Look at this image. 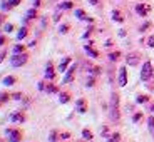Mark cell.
Returning a JSON list of instances; mask_svg holds the SVG:
<instances>
[{
	"mask_svg": "<svg viewBox=\"0 0 154 142\" xmlns=\"http://www.w3.org/2000/svg\"><path fill=\"white\" fill-rule=\"evenodd\" d=\"M141 119H143V112H137V114L132 115V120H134V122H139Z\"/></svg>",
	"mask_w": 154,
	"mask_h": 142,
	"instance_id": "32",
	"label": "cell"
},
{
	"mask_svg": "<svg viewBox=\"0 0 154 142\" xmlns=\"http://www.w3.org/2000/svg\"><path fill=\"white\" fill-rule=\"evenodd\" d=\"M127 62V65H137V62H139V55L137 54H129L126 59Z\"/></svg>",
	"mask_w": 154,
	"mask_h": 142,
	"instance_id": "12",
	"label": "cell"
},
{
	"mask_svg": "<svg viewBox=\"0 0 154 142\" xmlns=\"http://www.w3.org/2000/svg\"><path fill=\"white\" fill-rule=\"evenodd\" d=\"M146 29H149V22H146V23L143 25V27H141V32H143V30H146Z\"/></svg>",
	"mask_w": 154,
	"mask_h": 142,
	"instance_id": "45",
	"label": "cell"
},
{
	"mask_svg": "<svg viewBox=\"0 0 154 142\" xmlns=\"http://www.w3.org/2000/svg\"><path fill=\"white\" fill-rule=\"evenodd\" d=\"M89 4H92V5H99V0H89Z\"/></svg>",
	"mask_w": 154,
	"mask_h": 142,
	"instance_id": "46",
	"label": "cell"
},
{
	"mask_svg": "<svg viewBox=\"0 0 154 142\" xmlns=\"http://www.w3.org/2000/svg\"><path fill=\"white\" fill-rule=\"evenodd\" d=\"M151 77H152V64L151 62H144L143 70H141V79L143 80H149Z\"/></svg>",
	"mask_w": 154,
	"mask_h": 142,
	"instance_id": "4",
	"label": "cell"
},
{
	"mask_svg": "<svg viewBox=\"0 0 154 142\" xmlns=\"http://www.w3.org/2000/svg\"><path fill=\"white\" fill-rule=\"evenodd\" d=\"M59 102H60V104H69L70 102V94L69 92H60L59 94Z\"/></svg>",
	"mask_w": 154,
	"mask_h": 142,
	"instance_id": "13",
	"label": "cell"
},
{
	"mask_svg": "<svg viewBox=\"0 0 154 142\" xmlns=\"http://www.w3.org/2000/svg\"><path fill=\"white\" fill-rule=\"evenodd\" d=\"M4 20H5V17L2 15V14H0V25H2V23H4Z\"/></svg>",
	"mask_w": 154,
	"mask_h": 142,
	"instance_id": "47",
	"label": "cell"
},
{
	"mask_svg": "<svg viewBox=\"0 0 154 142\" xmlns=\"http://www.w3.org/2000/svg\"><path fill=\"white\" fill-rule=\"evenodd\" d=\"M10 120H12V122H15V124H23L25 120H27V115L23 114L22 110L12 112V115H10Z\"/></svg>",
	"mask_w": 154,
	"mask_h": 142,
	"instance_id": "5",
	"label": "cell"
},
{
	"mask_svg": "<svg viewBox=\"0 0 154 142\" xmlns=\"http://www.w3.org/2000/svg\"><path fill=\"white\" fill-rule=\"evenodd\" d=\"M119 85L121 87H124V85H127V70H126V67H121L119 69Z\"/></svg>",
	"mask_w": 154,
	"mask_h": 142,
	"instance_id": "10",
	"label": "cell"
},
{
	"mask_svg": "<svg viewBox=\"0 0 154 142\" xmlns=\"http://www.w3.org/2000/svg\"><path fill=\"white\" fill-rule=\"evenodd\" d=\"M70 62H72V59H70V57H64V59H62V62L59 64V72H67Z\"/></svg>",
	"mask_w": 154,
	"mask_h": 142,
	"instance_id": "11",
	"label": "cell"
},
{
	"mask_svg": "<svg viewBox=\"0 0 154 142\" xmlns=\"http://www.w3.org/2000/svg\"><path fill=\"white\" fill-rule=\"evenodd\" d=\"M151 112H152V114H154V104L151 105Z\"/></svg>",
	"mask_w": 154,
	"mask_h": 142,
	"instance_id": "48",
	"label": "cell"
},
{
	"mask_svg": "<svg viewBox=\"0 0 154 142\" xmlns=\"http://www.w3.org/2000/svg\"><path fill=\"white\" fill-rule=\"evenodd\" d=\"M119 139H121V134L119 132H114V134L107 139V142H119Z\"/></svg>",
	"mask_w": 154,
	"mask_h": 142,
	"instance_id": "26",
	"label": "cell"
},
{
	"mask_svg": "<svg viewBox=\"0 0 154 142\" xmlns=\"http://www.w3.org/2000/svg\"><path fill=\"white\" fill-rule=\"evenodd\" d=\"M29 62V54H14L10 57V64H12V67H22V65H25Z\"/></svg>",
	"mask_w": 154,
	"mask_h": 142,
	"instance_id": "2",
	"label": "cell"
},
{
	"mask_svg": "<svg viewBox=\"0 0 154 142\" xmlns=\"http://www.w3.org/2000/svg\"><path fill=\"white\" fill-rule=\"evenodd\" d=\"M27 35H29V29H27V27H22V29L19 30V34H17V38H19V40H23Z\"/></svg>",
	"mask_w": 154,
	"mask_h": 142,
	"instance_id": "19",
	"label": "cell"
},
{
	"mask_svg": "<svg viewBox=\"0 0 154 142\" xmlns=\"http://www.w3.org/2000/svg\"><path fill=\"white\" fill-rule=\"evenodd\" d=\"M119 57H121V52H112V54H109V60H112V62H116V60H119Z\"/></svg>",
	"mask_w": 154,
	"mask_h": 142,
	"instance_id": "27",
	"label": "cell"
},
{
	"mask_svg": "<svg viewBox=\"0 0 154 142\" xmlns=\"http://www.w3.org/2000/svg\"><path fill=\"white\" fill-rule=\"evenodd\" d=\"M109 115H111L112 120H119L121 117V110H119V95L117 94H112L111 95V107H109Z\"/></svg>",
	"mask_w": 154,
	"mask_h": 142,
	"instance_id": "1",
	"label": "cell"
},
{
	"mask_svg": "<svg viewBox=\"0 0 154 142\" xmlns=\"http://www.w3.org/2000/svg\"><path fill=\"white\" fill-rule=\"evenodd\" d=\"M5 42H7V38H5V37H4V35H0V47L4 45V44H5Z\"/></svg>",
	"mask_w": 154,
	"mask_h": 142,
	"instance_id": "44",
	"label": "cell"
},
{
	"mask_svg": "<svg viewBox=\"0 0 154 142\" xmlns=\"http://www.w3.org/2000/svg\"><path fill=\"white\" fill-rule=\"evenodd\" d=\"M45 79H49V80H54L55 79V67L52 62H49L45 65Z\"/></svg>",
	"mask_w": 154,
	"mask_h": 142,
	"instance_id": "6",
	"label": "cell"
},
{
	"mask_svg": "<svg viewBox=\"0 0 154 142\" xmlns=\"http://www.w3.org/2000/svg\"><path fill=\"white\" fill-rule=\"evenodd\" d=\"M25 47H27V45H23V44L15 45V47H14V54H23V52H25Z\"/></svg>",
	"mask_w": 154,
	"mask_h": 142,
	"instance_id": "23",
	"label": "cell"
},
{
	"mask_svg": "<svg viewBox=\"0 0 154 142\" xmlns=\"http://www.w3.org/2000/svg\"><path fill=\"white\" fill-rule=\"evenodd\" d=\"M0 105H2V102H0Z\"/></svg>",
	"mask_w": 154,
	"mask_h": 142,
	"instance_id": "50",
	"label": "cell"
},
{
	"mask_svg": "<svg viewBox=\"0 0 154 142\" xmlns=\"http://www.w3.org/2000/svg\"><path fill=\"white\" fill-rule=\"evenodd\" d=\"M94 84H96V79H94V77H89V80H87V87H94Z\"/></svg>",
	"mask_w": 154,
	"mask_h": 142,
	"instance_id": "38",
	"label": "cell"
},
{
	"mask_svg": "<svg viewBox=\"0 0 154 142\" xmlns=\"http://www.w3.org/2000/svg\"><path fill=\"white\" fill-rule=\"evenodd\" d=\"M57 139H60V132L59 131H52L49 134V140L50 142H57Z\"/></svg>",
	"mask_w": 154,
	"mask_h": 142,
	"instance_id": "20",
	"label": "cell"
},
{
	"mask_svg": "<svg viewBox=\"0 0 154 142\" xmlns=\"http://www.w3.org/2000/svg\"><path fill=\"white\" fill-rule=\"evenodd\" d=\"M7 57V50H2V52H0V64H2V62H4V59Z\"/></svg>",
	"mask_w": 154,
	"mask_h": 142,
	"instance_id": "40",
	"label": "cell"
},
{
	"mask_svg": "<svg viewBox=\"0 0 154 142\" xmlns=\"http://www.w3.org/2000/svg\"><path fill=\"white\" fill-rule=\"evenodd\" d=\"M14 84H17V77L7 75V77L4 79V85H14Z\"/></svg>",
	"mask_w": 154,
	"mask_h": 142,
	"instance_id": "18",
	"label": "cell"
},
{
	"mask_svg": "<svg viewBox=\"0 0 154 142\" xmlns=\"http://www.w3.org/2000/svg\"><path fill=\"white\" fill-rule=\"evenodd\" d=\"M38 90H45V87H47V84H45V82H38Z\"/></svg>",
	"mask_w": 154,
	"mask_h": 142,
	"instance_id": "41",
	"label": "cell"
},
{
	"mask_svg": "<svg viewBox=\"0 0 154 142\" xmlns=\"http://www.w3.org/2000/svg\"><path fill=\"white\" fill-rule=\"evenodd\" d=\"M2 8H4V10H8V8H12V7H10V4H8L7 0H4V2H2Z\"/></svg>",
	"mask_w": 154,
	"mask_h": 142,
	"instance_id": "39",
	"label": "cell"
},
{
	"mask_svg": "<svg viewBox=\"0 0 154 142\" xmlns=\"http://www.w3.org/2000/svg\"><path fill=\"white\" fill-rule=\"evenodd\" d=\"M111 17H112V20H114V22H124V17H122V14H121L119 10H112L111 12Z\"/></svg>",
	"mask_w": 154,
	"mask_h": 142,
	"instance_id": "14",
	"label": "cell"
},
{
	"mask_svg": "<svg viewBox=\"0 0 154 142\" xmlns=\"http://www.w3.org/2000/svg\"><path fill=\"white\" fill-rule=\"evenodd\" d=\"M72 7H74V2H70V0H66V2H62V4L59 5V10H70Z\"/></svg>",
	"mask_w": 154,
	"mask_h": 142,
	"instance_id": "16",
	"label": "cell"
},
{
	"mask_svg": "<svg viewBox=\"0 0 154 142\" xmlns=\"http://www.w3.org/2000/svg\"><path fill=\"white\" fill-rule=\"evenodd\" d=\"M147 100H149V97H147V95H137L136 102H137V104H146Z\"/></svg>",
	"mask_w": 154,
	"mask_h": 142,
	"instance_id": "29",
	"label": "cell"
},
{
	"mask_svg": "<svg viewBox=\"0 0 154 142\" xmlns=\"http://www.w3.org/2000/svg\"><path fill=\"white\" fill-rule=\"evenodd\" d=\"M60 139H62V140H67V139H70V132H60Z\"/></svg>",
	"mask_w": 154,
	"mask_h": 142,
	"instance_id": "36",
	"label": "cell"
},
{
	"mask_svg": "<svg viewBox=\"0 0 154 142\" xmlns=\"http://www.w3.org/2000/svg\"><path fill=\"white\" fill-rule=\"evenodd\" d=\"M10 99H12V94H7V92H0V102H2V104H5V102H8Z\"/></svg>",
	"mask_w": 154,
	"mask_h": 142,
	"instance_id": "21",
	"label": "cell"
},
{
	"mask_svg": "<svg viewBox=\"0 0 154 142\" xmlns=\"http://www.w3.org/2000/svg\"><path fill=\"white\" fill-rule=\"evenodd\" d=\"M147 45H149L151 49H154V35H151V37L147 38Z\"/></svg>",
	"mask_w": 154,
	"mask_h": 142,
	"instance_id": "37",
	"label": "cell"
},
{
	"mask_svg": "<svg viewBox=\"0 0 154 142\" xmlns=\"http://www.w3.org/2000/svg\"><path fill=\"white\" fill-rule=\"evenodd\" d=\"M149 10H151V7H149V5H146V4L136 5V12H137V15H141V17H146L147 14H149Z\"/></svg>",
	"mask_w": 154,
	"mask_h": 142,
	"instance_id": "9",
	"label": "cell"
},
{
	"mask_svg": "<svg viewBox=\"0 0 154 142\" xmlns=\"http://www.w3.org/2000/svg\"><path fill=\"white\" fill-rule=\"evenodd\" d=\"M69 29H70L69 23H62L60 27H59V32H60V34H67V32H69Z\"/></svg>",
	"mask_w": 154,
	"mask_h": 142,
	"instance_id": "28",
	"label": "cell"
},
{
	"mask_svg": "<svg viewBox=\"0 0 154 142\" xmlns=\"http://www.w3.org/2000/svg\"><path fill=\"white\" fill-rule=\"evenodd\" d=\"M27 19H30V20L37 19V8H30V10L27 12Z\"/></svg>",
	"mask_w": 154,
	"mask_h": 142,
	"instance_id": "25",
	"label": "cell"
},
{
	"mask_svg": "<svg viewBox=\"0 0 154 142\" xmlns=\"http://www.w3.org/2000/svg\"><path fill=\"white\" fill-rule=\"evenodd\" d=\"M91 32H92V27H89V29H87V32H85V34L82 35V37H84V38H87L89 35H91Z\"/></svg>",
	"mask_w": 154,
	"mask_h": 142,
	"instance_id": "43",
	"label": "cell"
},
{
	"mask_svg": "<svg viewBox=\"0 0 154 142\" xmlns=\"http://www.w3.org/2000/svg\"><path fill=\"white\" fill-rule=\"evenodd\" d=\"M0 142H5V140H2V139H0Z\"/></svg>",
	"mask_w": 154,
	"mask_h": 142,
	"instance_id": "49",
	"label": "cell"
},
{
	"mask_svg": "<svg viewBox=\"0 0 154 142\" xmlns=\"http://www.w3.org/2000/svg\"><path fill=\"white\" fill-rule=\"evenodd\" d=\"M74 77H75V65H70L69 69H67V72H66V77H64V84H69V82H72L74 80Z\"/></svg>",
	"mask_w": 154,
	"mask_h": 142,
	"instance_id": "8",
	"label": "cell"
},
{
	"mask_svg": "<svg viewBox=\"0 0 154 142\" xmlns=\"http://www.w3.org/2000/svg\"><path fill=\"white\" fill-rule=\"evenodd\" d=\"M4 30L5 32H12L14 30V25H12V23H4Z\"/></svg>",
	"mask_w": 154,
	"mask_h": 142,
	"instance_id": "34",
	"label": "cell"
},
{
	"mask_svg": "<svg viewBox=\"0 0 154 142\" xmlns=\"http://www.w3.org/2000/svg\"><path fill=\"white\" fill-rule=\"evenodd\" d=\"M89 70L92 72V75H99V74H100V69H99V67H89Z\"/></svg>",
	"mask_w": 154,
	"mask_h": 142,
	"instance_id": "33",
	"label": "cell"
},
{
	"mask_svg": "<svg viewBox=\"0 0 154 142\" xmlns=\"http://www.w3.org/2000/svg\"><path fill=\"white\" fill-rule=\"evenodd\" d=\"M8 4H10V7H17V5H20V2L22 0H7Z\"/></svg>",
	"mask_w": 154,
	"mask_h": 142,
	"instance_id": "35",
	"label": "cell"
},
{
	"mask_svg": "<svg viewBox=\"0 0 154 142\" xmlns=\"http://www.w3.org/2000/svg\"><path fill=\"white\" fill-rule=\"evenodd\" d=\"M12 99H14V100H22L23 99V94L22 92H14V94H12Z\"/></svg>",
	"mask_w": 154,
	"mask_h": 142,
	"instance_id": "31",
	"label": "cell"
},
{
	"mask_svg": "<svg viewBox=\"0 0 154 142\" xmlns=\"http://www.w3.org/2000/svg\"><path fill=\"white\" fill-rule=\"evenodd\" d=\"M32 2H34V8H38L42 4V0H32Z\"/></svg>",
	"mask_w": 154,
	"mask_h": 142,
	"instance_id": "42",
	"label": "cell"
},
{
	"mask_svg": "<svg viewBox=\"0 0 154 142\" xmlns=\"http://www.w3.org/2000/svg\"><path fill=\"white\" fill-rule=\"evenodd\" d=\"M5 135L8 137V142H22V131L15 129V127H10V129H5Z\"/></svg>",
	"mask_w": 154,
	"mask_h": 142,
	"instance_id": "3",
	"label": "cell"
},
{
	"mask_svg": "<svg viewBox=\"0 0 154 142\" xmlns=\"http://www.w3.org/2000/svg\"><path fill=\"white\" fill-rule=\"evenodd\" d=\"M82 137H84L85 140H92V139H94V134L89 131V129H84V131H82Z\"/></svg>",
	"mask_w": 154,
	"mask_h": 142,
	"instance_id": "22",
	"label": "cell"
},
{
	"mask_svg": "<svg viewBox=\"0 0 154 142\" xmlns=\"http://www.w3.org/2000/svg\"><path fill=\"white\" fill-rule=\"evenodd\" d=\"M84 50H85V52H87V54L91 55L92 59H97V57H99V52H97V50H94L91 45H85V47H84Z\"/></svg>",
	"mask_w": 154,
	"mask_h": 142,
	"instance_id": "17",
	"label": "cell"
},
{
	"mask_svg": "<svg viewBox=\"0 0 154 142\" xmlns=\"http://www.w3.org/2000/svg\"><path fill=\"white\" fill-rule=\"evenodd\" d=\"M75 17H77V19H81V20L87 19V15H85V12L82 10V8H77V10H75Z\"/></svg>",
	"mask_w": 154,
	"mask_h": 142,
	"instance_id": "24",
	"label": "cell"
},
{
	"mask_svg": "<svg viewBox=\"0 0 154 142\" xmlns=\"http://www.w3.org/2000/svg\"><path fill=\"white\" fill-rule=\"evenodd\" d=\"M147 125H149V131H151V134L154 135V117H149V119H147Z\"/></svg>",
	"mask_w": 154,
	"mask_h": 142,
	"instance_id": "30",
	"label": "cell"
},
{
	"mask_svg": "<svg viewBox=\"0 0 154 142\" xmlns=\"http://www.w3.org/2000/svg\"><path fill=\"white\" fill-rule=\"evenodd\" d=\"M64 142H66V140H64Z\"/></svg>",
	"mask_w": 154,
	"mask_h": 142,
	"instance_id": "51",
	"label": "cell"
},
{
	"mask_svg": "<svg viewBox=\"0 0 154 142\" xmlns=\"http://www.w3.org/2000/svg\"><path fill=\"white\" fill-rule=\"evenodd\" d=\"M75 112H79V114H85L87 112V102H85V99H77Z\"/></svg>",
	"mask_w": 154,
	"mask_h": 142,
	"instance_id": "7",
	"label": "cell"
},
{
	"mask_svg": "<svg viewBox=\"0 0 154 142\" xmlns=\"http://www.w3.org/2000/svg\"><path fill=\"white\" fill-rule=\"evenodd\" d=\"M45 92H47V94H60V90H59V87H57L55 84H52V82H50V84H47Z\"/></svg>",
	"mask_w": 154,
	"mask_h": 142,
	"instance_id": "15",
	"label": "cell"
}]
</instances>
